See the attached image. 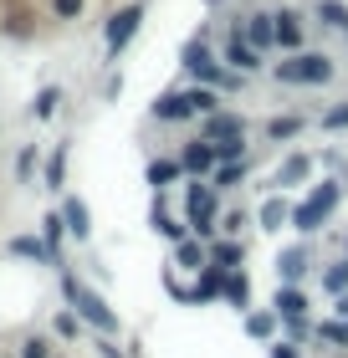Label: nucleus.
<instances>
[{
	"instance_id": "a878e982",
	"label": "nucleus",
	"mask_w": 348,
	"mask_h": 358,
	"mask_svg": "<svg viewBox=\"0 0 348 358\" xmlns=\"http://www.w3.org/2000/svg\"><path fill=\"white\" fill-rule=\"evenodd\" d=\"M62 231H67V215H46V246H52V256L62 246Z\"/></svg>"
},
{
	"instance_id": "9d476101",
	"label": "nucleus",
	"mask_w": 348,
	"mask_h": 358,
	"mask_svg": "<svg viewBox=\"0 0 348 358\" xmlns=\"http://www.w3.org/2000/svg\"><path fill=\"white\" fill-rule=\"evenodd\" d=\"M277 46L281 52H297V46H302V15H292V10L277 15Z\"/></svg>"
},
{
	"instance_id": "412c9836",
	"label": "nucleus",
	"mask_w": 348,
	"mask_h": 358,
	"mask_svg": "<svg viewBox=\"0 0 348 358\" xmlns=\"http://www.w3.org/2000/svg\"><path fill=\"white\" fill-rule=\"evenodd\" d=\"M267 134H272L277 143H281V138H297V134H302V118H272Z\"/></svg>"
},
{
	"instance_id": "1a4fd4ad",
	"label": "nucleus",
	"mask_w": 348,
	"mask_h": 358,
	"mask_svg": "<svg viewBox=\"0 0 348 358\" xmlns=\"http://www.w3.org/2000/svg\"><path fill=\"white\" fill-rule=\"evenodd\" d=\"M200 134H205L210 143H221V138H236V134H246V123H241V118H230V113H210Z\"/></svg>"
},
{
	"instance_id": "f257e3e1",
	"label": "nucleus",
	"mask_w": 348,
	"mask_h": 358,
	"mask_svg": "<svg viewBox=\"0 0 348 358\" xmlns=\"http://www.w3.org/2000/svg\"><path fill=\"white\" fill-rule=\"evenodd\" d=\"M62 287H67V297H72V307H77V317H88L97 333H118V317H113V307L97 297L88 282H77L72 271H62Z\"/></svg>"
},
{
	"instance_id": "72a5a7b5",
	"label": "nucleus",
	"mask_w": 348,
	"mask_h": 358,
	"mask_svg": "<svg viewBox=\"0 0 348 358\" xmlns=\"http://www.w3.org/2000/svg\"><path fill=\"white\" fill-rule=\"evenodd\" d=\"M21 358H46V343H41V338H31V343H21Z\"/></svg>"
},
{
	"instance_id": "20e7f679",
	"label": "nucleus",
	"mask_w": 348,
	"mask_h": 358,
	"mask_svg": "<svg viewBox=\"0 0 348 358\" xmlns=\"http://www.w3.org/2000/svg\"><path fill=\"white\" fill-rule=\"evenodd\" d=\"M190 231L195 236L215 231V185H195L190 189Z\"/></svg>"
},
{
	"instance_id": "4c0bfd02",
	"label": "nucleus",
	"mask_w": 348,
	"mask_h": 358,
	"mask_svg": "<svg viewBox=\"0 0 348 358\" xmlns=\"http://www.w3.org/2000/svg\"><path fill=\"white\" fill-rule=\"evenodd\" d=\"M210 6H215V0H210Z\"/></svg>"
},
{
	"instance_id": "39448f33",
	"label": "nucleus",
	"mask_w": 348,
	"mask_h": 358,
	"mask_svg": "<svg viewBox=\"0 0 348 358\" xmlns=\"http://www.w3.org/2000/svg\"><path fill=\"white\" fill-rule=\"evenodd\" d=\"M139 21H144V6H123L118 15H113V21H108V52H123V46L134 41Z\"/></svg>"
},
{
	"instance_id": "473e14b6",
	"label": "nucleus",
	"mask_w": 348,
	"mask_h": 358,
	"mask_svg": "<svg viewBox=\"0 0 348 358\" xmlns=\"http://www.w3.org/2000/svg\"><path fill=\"white\" fill-rule=\"evenodd\" d=\"M57 15H62V21H72V15H82V0H57Z\"/></svg>"
},
{
	"instance_id": "0eeeda50",
	"label": "nucleus",
	"mask_w": 348,
	"mask_h": 358,
	"mask_svg": "<svg viewBox=\"0 0 348 358\" xmlns=\"http://www.w3.org/2000/svg\"><path fill=\"white\" fill-rule=\"evenodd\" d=\"M215 159H221V154H215V149H210V138L200 134V143H185V154H179V164H185L190 174H210V169H215Z\"/></svg>"
},
{
	"instance_id": "bb28decb",
	"label": "nucleus",
	"mask_w": 348,
	"mask_h": 358,
	"mask_svg": "<svg viewBox=\"0 0 348 358\" xmlns=\"http://www.w3.org/2000/svg\"><path fill=\"white\" fill-rule=\"evenodd\" d=\"M225 297L236 302V307H246V297H251V287H246V276H225Z\"/></svg>"
},
{
	"instance_id": "c756f323",
	"label": "nucleus",
	"mask_w": 348,
	"mask_h": 358,
	"mask_svg": "<svg viewBox=\"0 0 348 358\" xmlns=\"http://www.w3.org/2000/svg\"><path fill=\"white\" fill-rule=\"evenodd\" d=\"M174 256H179V266H195V262H205V251L195 246V241H179V251H174Z\"/></svg>"
},
{
	"instance_id": "6e6552de",
	"label": "nucleus",
	"mask_w": 348,
	"mask_h": 358,
	"mask_svg": "<svg viewBox=\"0 0 348 358\" xmlns=\"http://www.w3.org/2000/svg\"><path fill=\"white\" fill-rule=\"evenodd\" d=\"M261 46H251V41H241V36H230V46H225V62H230V67H236V72H256L261 67Z\"/></svg>"
},
{
	"instance_id": "ddd939ff",
	"label": "nucleus",
	"mask_w": 348,
	"mask_h": 358,
	"mask_svg": "<svg viewBox=\"0 0 348 358\" xmlns=\"http://www.w3.org/2000/svg\"><path fill=\"white\" fill-rule=\"evenodd\" d=\"M62 215H67V231H72L77 241L92 236V220H88V205H82V200H67V205H62Z\"/></svg>"
},
{
	"instance_id": "dca6fc26",
	"label": "nucleus",
	"mask_w": 348,
	"mask_h": 358,
	"mask_svg": "<svg viewBox=\"0 0 348 358\" xmlns=\"http://www.w3.org/2000/svg\"><path fill=\"white\" fill-rule=\"evenodd\" d=\"M154 231H159L164 241H185V225H179L174 215H164V205H154Z\"/></svg>"
},
{
	"instance_id": "7c9ffc66",
	"label": "nucleus",
	"mask_w": 348,
	"mask_h": 358,
	"mask_svg": "<svg viewBox=\"0 0 348 358\" xmlns=\"http://www.w3.org/2000/svg\"><path fill=\"white\" fill-rule=\"evenodd\" d=\"M323 287H328V292H343V287H348V262H338L333 271H328V276H323Z\"/></svg>"
},
{
	"instance_id": "a211bd4d",
	"label": "nucleus",
	"mask_w": 348,
	"mask_h": 358,
	"mask_svg": "<svg viewBox=\"0 0 348 358\" xmlns=\"http://www.w3.org/2000/svg\"><path fill=\"white\" fill-rule=\"evenodd\" d=\"M307 169H312V164H307V159H302V154H292V159H287V164H281V174H277V185H297V179H302Z\"/></svg>"
},
{
	"instance_id": "f3484780",
	"label": "nucleus",
	"mask_w": 348,
	"mask_h": 358,
	"mask_svg": "<svg viewBox=\"0 0 348 358\" xmlns=\"http://www.w3.org/2000/svg\"><path fill=\"white\" fill-rule=\"evenodd\" d=\"M302 266H307L302 251H281V256H277V271L287 276V282H297V276H302Z\"/></svg>"
},
{
	"instance_id": "cd10ccee",
	"label": "nucleus",
	"mask_w": 348,
	"mask_h": 358,
	"mask_svg": "<svg viewBox=\"0 0 348 358\" xmlns=\"http://www.w3.org/2000/svg\"><path fill=\"white\" fill-rule=\"evenodd\" d=\"M215 154H221L225 164H236V159H246V149H241V134H236V138H221V143H215Z\"/></svg>"
},
{
	"instance_id": "393cba45",
	"label": "nucleus",
	"mask_w": 348,
	"mask_h": 358,
	"mask_svg": "<svg viewBox=\"0 0 348 358\" xmlns=\"http://www.w3.org/2000/svg\"><path fill=\"white\" fill-rule=\"evenodd\" d=\"M318 15H323L328 26H343V31H348V10L338 6V0H323V6H318Z\"/></svg>"
},
{
	"instance_id": "5701e85b",
	"label": "nucleus",
	"mask_w": 348,
	"mask_h": 358,
	"mask_svg": "<svg viewBox=\"0 0 348 358\" xmlns=\"http://www.w3.org/2000/svg\"><path fill=\"white\" fill-rule=\"evenodd\" d=\"M57 103H62V92H57V87H46V92L36 97V103H31V113H36V118H52Z\"/></svg>"
},
{
	"instance_id": "7ed1b4c3",
	"label": "nucleus",
	"mask_w": 348,
	"mask_h": 358,
	"mask_svg": "<svg viewBox=\"0 0 348 358\" xmlns=\"http://www.w3.org/2000/svg\"><path fill=\"white\" fill-rule=\"evenodd\" d=\"M277 77L281 83H328V77H333V62L318 57V52H297L292 62L277 67Z\"/></svg>"
},
{
	"instance_id": "6ab92c4d",
	"label": "nucleus",
	"mask_w": 348,
	"mask_h": 358,
	"mask_svg": "<svg viewBox=\"0 0 348 358\" xmlns=\"http://www.w3.org/2000/svg\"><path fill=\"white\" fill-rule=\"evenodd\" d=\"M281 220H287V200H267L261 205V225H267V231H281Z\"/></svg>"
},
{
	"instance_id": "f704fd0d",
	"label": "nucleus",
	"mask_w": 348,
	"mask_h": 358,
	"mask_svg": "<svg viewBox=\"0 0 348 358\" xmlns=\"http://www.w3.org/2000/svg\"><path fill=\"white\" fill-rule=\"evenodd\" d=\"M57 333H62V338H72V333H77V317H72V313H62V317H57Z\"/></svg>"
},
{
	"instance_id": "423d86ee",
	"label": "nucleus",
	"mask_w": 348,
	"mask_h": 358,
	"mask_svg": "<svg viewBox=\"0 0 348 358\" xmlns=\"http://www.w3.org/2000/svg\"><path fill=\"white\" fill-rule=\"evenodd\" d=\"M185 72H190V77H200V83H225L221 62L205 52V41H190V46H185Z\"/></svg>"
},
{
	"instance_id": "aec40b11",
	"label": "nucleus",
	"mask_w": 348,
	"mask_h": 358,
	"mask_svg": "<svg viewBox=\"0 0 348 358\" xmlns=\"http://www.w3.org/2000/svg\"><path fill=\"white\" fill-rule=\"evenodd\" d=\"M241 179H246V159H236V164H221V169H215V189L241 185Z\"/></svg>"
},
{
	"instance_id": "c85d7f7f",
	"label": "nucleus",
	"mask_w": 348,
	"mask_h": 358,
	"mask_svg": "<svg viewBox=\"0 0 348 358\" xmlns=\"http://www.w3.org/2000/svg\"><path fill=\"white\" fill-rule=\"evenodd\" d=\"M272 313H256V317H246V333H251V338H272Z\"/></svg>"
},
{
	"instance_id": "9b49d317",
	"label": "nucleus",
	"mask_w": 348,
	"mask_h": 358,
	"mask_svg": "<svg viewBox=\"0 0 348 358\" xmlns=\"http://www.w3.org/2000/svg\"><path fill=\"white\" fill-rule=\"evenodd\" d=\"M302 313H307V297L297 287H281L277 292V317H287V322H302Z\"/></svg>"
},
{
	"instance_id": "b1692460",
	"label": "nucleus",
	"mask_w": 348,
	"mask_h": 358,
	"mask_svg": "<svg viewBox=\"0 0 348 358\" xmlns=\"http://www.w3.org/2000/svg\"><path fill=\"white\" fill-rule=\"evenodd\" d=\"M62 174H67V149H57V154H52V164H46V185L62 189Z\"/></svg>"
},
{
	"instance_id": "f8f14e48",
	"label": "nucleus",
	"mask_w": 348,
	"mask_h": 358,
	"mask_svg": "<svg viewBox=\"0 0 348 358\" xmlns=\"http://www.w3.org/2000/svg\"><path fill=\"white\" fill-rule=\"evenodd\" d=\"M246 41L251 46H272L277 41V15H251V21H246Z\"/></svg>"
},
{
	"instance_id": "c9c22d12",
	"label": "nucleus",
	"mask_w": 348,
	"mask_h": 358,
	"mask_svg": "<svg viewBox=\"0 0 348 358\" xmlns=\"http://www.w3.org/2000/svg\"><path fill=\"white\" fill-rule=\"evenodd\" d=\"M272 358H297V353H292V343H277V348H272Z\"/></svg>"
},
{
	"instance_id": "4468645a",
	"label": "nucleus",
	"mask_w": 348,
	"mask_h": 358,
	"mask_svg": "<svg viewBox=\"0 0 348 358\" xmlns=\"http://www.w3.org/2000/svg\"><path fill=\"white\" fill-rule=\"evenodd\" d=\"M179 169H185V164H174V159H154V164H148V185H154V189L174 185V179H179Z\"/></svg>"
},
{
	"instance_id": "2f4dec72",
	"label": "nucleus",
	"mask_w": 348,
	"mask_h": 358,
	"mask_svg": "<svg viewBox=\"0 0 348 358\" xmlns=\"http://www.w3.org/2000/svg\"><path fill=\"white\" fill-rule=\"evenodd\" d=\"M323 128H348V103H343V108H333V113H328V118H323Z\"/></svg>"
},
{
	"instance_id": "2eb2a0df",
	"label": "nucleus",
	"mask_w": 348,
	"mask_h": 358,
	"mask_svg": "<svg viewBox=\"0 0 348 358\" xmlns=\"http://www.w3.org/2000/svg\"><path fill=\"white\" fill-rule=\"evenodd\" d=\"M210 262H221V266H241V262H246V246H241V241H221V246L210 251Z\"/></svg>"
},
{
	"instance_id": "f03ea898",
	"label": "nucleus",
	"mask_w": 348,
	"mask_h": 358,
	"mask_svg": "<svg viewBox=\"0 0 348 358\" xmlns=\"http://www.w3.org/2000/svg\"><path fill=\"white\" fill-rule=\"evenodd\" d=\"M333 205H338V185H318L302 205L292 210V225H297V231H318V225L333 215Z\"/></svg>"
},
{
	"instance_id": "e433bc0d",
	"label": "nucleus",
	"mask_w": 348,
	"mask_h": 358,
	"mask_svg": "<svg viewBox=\"0 0 348 358\" xmlns=\"http://www.w3.org/2000/svg\"><path fill=\"white\" fill-rule=\"evenodd\" d=\"M338 313H343V317H348V297H343V307H338Z\"/></svg>"
},
{
	"instance_id": "4be33fe9",
	"label": "nucleus",
	"mask_w": 348,
	"mask_h": 358,
	"mask_svg": "<svg viewBox=\"0 0 348 358\" xmlns=\"http://www.w3.org/2000/svg\"><path fill=\"white\" fill-rule=\"evenodd\" d=\"M11 251H15V256H52V246H41L36 236H15V241H11Z\"/></svg>"
}]
</instances>
